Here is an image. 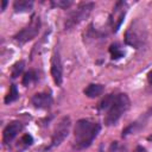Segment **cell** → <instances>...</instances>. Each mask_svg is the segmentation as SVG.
<instances>
[{
    "instance_id": "cell-5",
    "label": "cell",
    "mask_w": 152,
    "mask_h": 152,
    "mask_svg": "<svg viewBox=\"0 0 152 152\" xmlns=\"http://www.w3.org/2000/svg\"><path fill=\"white\" fill-rule=\"evenodd\" d=\"M70 126H71V120L69 116H63L58 124L56 125L52 137H51V142L50 145L46 147V150H51L58 145H61V142L68 137L69 131H70Z\"/></svg>"
},
{
    "instance_id": "cell-22",
    "label": "cell",
    "mask_w": 152,
    "mask_h": 152,
    "mask_svg": "<svg viewBox=\"0 0 152 152\" xmlns=\"http://www.w3.org/2000/svg\"><path fill=\"white\" fill-rule=\"evenodd\" d=\"M100 152H103V151H102V150H100Z\"/></svg>"
},
{
    "instance_id": "cell-15",
    "label": "cell",
    "mask_w": 152,
    "mask_h": 152,
    "mask_svg": "<svg viewBox=\"0 0 152 152\" xmlns=\"http://www.w3.org/2000/svg\"><path fill=\"white\" fill-rule=\"evenodd\" d=\"M37 80H38V75H37V72H36L34 70H28L27 72L24 74L21 83H23L24 86H28L30 83L36 82Z\"/></svg>"
},
{
    "instance_id": "cell-16",
    "label": "cell",
    "mask_w": 152,
    "mask_h": 152,
    "mask_svg": "<svg viewBox=\"0 0 152 152\" xmlns=\"http://www.w3.org/2000/svg\"><path fill=\"white\" fill-rule=\"evenodd\" d=\"M24 66H25V62H24V61H19V62H17V63L12 66V72H11L12 78H17V77L23 72Z\"/></svg>"
},
{
    "instance_id": "cell-11",
    "label": "cell",
    "mask_w": 152,
    "mask_h": 152,
    "mask_svg": "<svg viewBox=\"0 0 152 152\" xmlns=\"http://www.w3.org/2000/svg\"><path fill=\"white\" fill-rule=\"evenodd\" d=\"M83 93H84L86 96H88L90 99L97 97V96H100L103 93V86L102 84H99V83H91V84H89L83 90Z\"/></svg>"
},
{
    "instance_id": "cell-19",
    "label": "cell",
    "mask_w": 152,
    "mask_h": 152,
    "mask_svg": "<svg viewBox=\"0 0 152 152\" xmlns=\"http://www.w3.org/2000/svg\"><path fill=\"white\" fill-rule=\"evenodd\" d=\"M147 80H148V83L152 84V71L148 72V75H147Z\"/></svg>"
},
{
    "instance_id": "cell-17",
    "label": "cell",
    "mask_w": 152,
    "mask_h": 152,
    "mask_svg": "<svg viewBox=\"0 0 152 152\" xmlns=\"http://www.w3.org/2000/svg\"><path fill=\"white\" fill-rule=\"evenodd\" d=\"M51 5L53 7H59V8L66 10L68 7H70L72 5V1L71 0H53V1H51Z\"/></svg>"
},
{
    "instance_id": "cell-12",
    "label": "cell",
    "mask_w": 152,
    "mask_h": 152,
    "mask_svg": "<svg viewBox=\"0 0 152 152\" xmlns=\"http://www.w3.org/2000/svg\"><path fill=\"white\" fill-rule=\"evenodd\" d=\"M33 7V1L32 0H15L13 4V10L17 13H23V12H28Z\"/></svg>"
},
{
    "instance_id": "cell-9",
    "label": "cell",
    "mask_w": 152,
    "mask_h": 152,
    "mask_svg": "<svg viewBox=\"0 0 152 152\" xmlns=\"http://www.w3.org/2000/svg\"><path fill=\"white\" fill-rule=\"evenodd\" d=\"M21 128L23 126H21V122L19 121H12L11 124H8L2 132V142L5 145L10 144L17 137V134L21 131Z\"/></svg>"
},
{
    "instance_id": "cell-20",
    "label": "cell",
    "mask_w": 152,
    "mask_h": 152,
    "mask_svg": "<svg viewBox=\"0 0 152 152\" xmlns=\"http://www.w3.org/2000/svg\"><path fill=\"white\" fill-rule=\"evenodd\" d=\"M6 5H7V1H6V0H4V1H2V6H1V11H4V10H5Z\"/></svg>"
},
{
    "instance_id": "cell-18",
    "label": "cell",
    "mask_w": 152,
    "mask_h": 152,
    "mask_svg": "<svg viewBox=\"0 0 152 152\" xmlns=\"http://www.w3.org/2000/svg\"><path fill=\"white\" fill-rule=\"evenodd\" d=\"M25 146H30V145H32V142H33V138H32V135H30V134H24L23 137H21V140H20Z\"/></svg>"
},
{
    "instance_id": "cell-4",
    "label": "cell",
    "mask_w": 152,
    "mask_h": 152,
    "mask_svg": "<svg viewBox=\"0 0 152 152\" xmlns=\"http://www.w3.org/2000/svg\"><path fill=\"white\" fill-rule=\"evenodd\" d=\"M95 4L94 2H81L74 11H71L68 17L65 18L64 21V28L65 30H71L76 25H78L82 20H84L90 12L93 11Z\"/></svg>"
},
{
    "instance_id": "cell-21",
    "label": "cell",
    "mask_w": 152,
    "mask_h": 152,
    "mask_svg": "<svg viewBox=\"0 0 152 152\" xmlns=\"http://www.w3.org/2000/svg\"><path fill=\"white\" fill-rule=\"evenodd\" d=\"M147 140H148V141H152V134H151V135H148V137H147Z\"/></svg>"
},
{
    "instance_id": "cell-8",
    "label": "cell",
    "mask_w": 152,
    "mask_h": 152,
    "mask_svg": "<svg viewBox=\"0 0 152 152\" xmlns=\"http://www.w3.org/2000/svg\"><path fill=\"white\" fill-rule=\"evenodd\" d=\"M125 6V2L120 1V2H116L115 7L113 8V14H114V18H110V23H112V27H113V32H118V30L120 28L122 21H124V18L126 15V11L124 8Z\"/></svg>"
},
{
    "instance_id": "cell-3",
    "label": "cell",
    "mask_w": 152,
    "mask_h": 152,
    "mask_svg": "<svg viewBox=\"0 0 152 152\" xmlns=\"http://www.w3.org/2000/svg\"><path fill=\"white\" fill-rule=\"evenodd\" d=\"M146 37H147V32L145 26L140 20H135L127 28L125 33V42L127 45L139 49L145 44Z\"/></svg>"
},
{
    "instance_id": "cell-14",
    "label": "cell",
    "mask_w": 152,
    "mask_h": 152,
    "mask_svg": "<svg viewBox=\"0 0 152 152\" xmlns=\"http://www.w3.org/2000/svg\"><path fill=\"white\" fill-rule=\"evenodd\" d=\"M18 97H19V93H18V89H17L15 84H11L10 91H8V94L5 96V100H4V101H5V103H6V104H8V103H11V102L15 101Z\"/></svg>"
},
{
    "instance_id": "cell-13",
    "label": "cell",
    "mask_w": 152,
    "mask_h": 152,
    "mask_svg": "<svg viewBox=\"0 0 152 152\" xmlns=\"http://www.w3.org/2000/svg\"><path fill=\"white\" fill-rule=\"evenodd\" d=\"M109 53H110V56H112V59H119V58L124 57V55H125L124 50H122V49L120 48V45L116 44V43H114V44H112V45L109 46Z\"/></svg>"
},
{
    "instance_id": "cell-2",
    "label": "cell",
    "mask_w": 152,
    "mask_h": 152,
    "mask_svg": "<svg viewBox=\"0 0 152 152\" xmlns=\"http://www.w3.org/2000/svg\"><path fill=\"white\" fill-rule=\"evenodd\" d=\"M101 126L99 122L90 120V119H80L76 121L74 128V140H72V148L74 150H84L88 148L94 139L97 137Z\"/></svg>"
},
{
    "instance_id": "cell-1",
    "label": "cell",
    "mask_w": 152,
    "mask_h": 152,
    "mask_svg": "<svg viewBox=\"0 0 152 152\" xmlns=\"http://www.w3.org/2000/svg\"><path fill=\"white\" fill-rule=\"evenodd\" d=\"M129 106L131 100L127 94H108L99 103L97 109L100 112H106L104 125L113 126L119 121V119L129 108Z\"/></svg>"
},
{
    "instance_id": "cell-7",
    "label": "cell",
    "mask_w": 152,
    "mask_h": 152,
    "mask_svg": "<svg viewBox=\"0 0 152 152\" xmlns=\"http://www.w3.org/2000/svg\"><path fill=\"white\" fill-rule=\"evenodd\" d=\"M51 76L53 78V82L57 86L62 84V82H63V68H62L59 52L57 49H55L52 58H51Z\"/></svg>"
},
{
    "instance_id": "cell-6",
    "label": "cell",
    "mask_w": 152,
    "mask_h": 152,
    "mask_svg": "<svg viewBox=\"0 0 152 152\" xmlns=\"http://www.w3.org/2000/svg\"><path fill=\"white\" fill-rule=\"evenodd\" d=\"M39 30H40V19L39 17H33L31 23L27 26H25L23 30H20L13 37V39L18 44H25L28 40H32L33 38H36L39 33Z\"/></svg>"
},
{
    "instance_id": "cell-10",
    "label": "cell",
    "mask_w": 152,
    "mask_h": 152,
    "mask_svg": "<svg viewBox=\"0 0 152 152\" xmlns=\"http://www.w3.org/2000/svg\"><path fill=\"white\" fill-rule=\"evenodd\" d=\"M31 102L36 108L46 109L52 104V96L48 93H37L31 97Z\"/></svg>"
}]
</instances>
